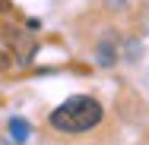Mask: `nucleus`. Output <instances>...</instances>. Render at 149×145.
<instances>
[{
  "label": "nucleus",
  "mask_w": 149,
  "mask_h": 145,
  "mask_svg": "<svg viewBox=\"0 0 149 145\" xmlns=\"http://www.w3.org/2000/svg\"><path fill=\"white\" fill-rule=\"evenodd\" d=\"M102 104L92 98V95H73V98H67L60 107L51 111V126L60 129V133H70V136H76V133H86L92 126H98L102 123Z\"/></svg>",
  "instance_id": "1"
},
{
  "label": "nucleus",
  "mask_w": 149,
  "mask_h": 145,
  "mask_svg": "<svg viewBox=\"0 0 149 145\" xmlns=\"http://www.w3.org/2000/svg\"><path fill=\"white\" fill-rule=\"evenodd\" d=\"M10 136H13L16 142H29V136H32L29 120H22V117H13V120H10Z\"/></svg>",
  "instance_id": "2"
},
{
  "label": "nucleus",
  "mask_w": 149,
  "mask_h": 145,
  "mask_svg": "<svg viewBox=\"0 0 149 145\" xmlns=\"http://www.w3.org/2000/svg\"><path fill=\"white\" fill-rule=\"evenodd\" d=\"M98 54H102V63H105V66H111V63H114V51H111V44H102V51H98Z\"/></svg>",
  "instance_id": "3"
},
{
  "label": "nucleus",
  "mask_w": 149,
  "mask_h": 145,
  "mask_svg": "<svg viewBox=\"0 0 149 145\" xmlns=\"http://www.w3.org/2000/svg\"><path fill=\"white\" fill-rule=\"evenodd\" d=\"M0 10H6V0H0Z\"/></svg>",
  "instance_id": "4"
}]
</instances>
